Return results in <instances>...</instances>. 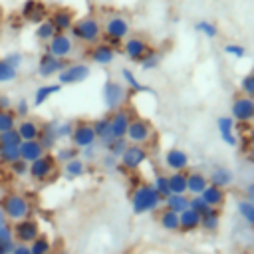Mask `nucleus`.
I'll use <instances>...</instances> for the list:
<instances>
[{
	"mask_svg": "<svg viewBox=\"0 0 254 254\" xmlns=\"http://www.w3.org/2000/svg\"><path fill=\"white\" fill-rule=\"evenodd\" d=\"M129 202H131L133 214L143 216V214H149V212L159 210L163 206V196L153 189L151 183H141V185H137L131 190Z\"/></svg>",
	"mask_w": 254,
	"mask_h": 254,
	"instance_id": "nucleus-1",
	"label": "nucleus"
},
{
	"mask_svg": "<svg viewBox=\"0 0 254 254\" xmlns=\"http://www.w3.org/2000/svg\"><path fill=\"white\" fill-rule=\"evenodd\" d=\"M69 36L73 42H79V44H85V46H93L97 42H101L103 38V24L95 18V16H81V18H75L71 30H69Z\"/></svg>",
	"mask_w": 254,
	"mask_h": 254,
	"instance_id": "nucleus-2",
	"label": "nucleus"
},
{
	"mask_svg": "<svg viewBox=\"0 0 254 254\" xmlns=\"http://www.w3.org/2000/svg\"><path fill=\"white\" fill-rule=\"evenodd\" d=\"M0 208L4 210L8 222H18L32 216V202L22 192H6L0 196Z\"/></svg>",
	"mask_w": 254,
	"mask_h": 254,
	"instance_id": "nucleus-3",
	"label": "nucleus"
},
{
	"mask_svg": "<svg viewBox=\"0 0 254 254\" xmlns=\"http://www.w3.org/2000/svg\"><path fill=\"white\" fill-rule=\"evenodd\" d=\"M131 36V22L121 14H111L103 22V38L113 48H119L125 38Z\"/></svg>",
	"mask_w": 254,
	"mask_h": 254,
	"instance_id": "nucleus-4",
	"label": "nucleus"
},
{
	"mask_svg": "<svg viewBox=\"0 0 254 254\" xmlns=\"http://www.w3.org/2000/svg\"><path fill=\"white\" fill-rule=\"evenodd\" d=\"M101 99L107 111H115L127 101V87L119 79H105L101 87Z\"/></svg>",
	"mask_w": 254,
	"mask_h": 254,
	"instance_id": "nucleus-5",
	"label": "nucleus"
},
{
	"mask_svg": "<svg viewBox=\"0 0 254 254\" xmlns=\"http://www.w3.org/2000/svg\"><path fill=\"white\" fill-rule=\"evenodd\" d=\"M58 171V163H56V157L54 153H44L40 159L32 161L30 167H28V177L34 181V183H48Z\"/></svg>",
	"mask_w": 254,
	"mask_h": 254,
	"instance_id": "nucleus-6",
	"label": "nucleus"
},
{
	"mask_svg": "<svg viewBox=\"0 0 254 254\" xmlns=\"http://www.w3.org/2000/svg\"><path fill=\"white\" fill-rule=\"evenodd\" d=\"M89 75H91L89 64L71 62V64H65V67L56 77H58V83H62V85H77V83H83Z\"/></svg>",
	"mask_w": 254,
	"mask_h": 254,
	"instance_id": "nucleus-7",
	"label": "nucleus"
},
{
	"mask_svg": "<svg viewBox=\"0 0 254 254\" xmlns=\"http://www.w3.org/2000/svg\"><path fill=\"white\" fill-rule=\"evenodd\" d=\"M149 50H151V44H149L143 36H129V38H125L123 44H121L123 56H125L129 62H133V64H141L143 58L149 54Z\"/></svg>",
	"mask_w": 254,
	"mask_h": 254,
	"instance_id": "nucleus-8",
	"label": "nucleus"
},
{
	"mask_svg": "<svg viewBox=\"0 0 254 254\" xmlns=\"http://www.w3.org/2000/svg\"><path fill=\"white\" fill-rule=\"evenodd\" d=\"M151 137H153V125L143 117H133L127 127L125 139L131 145H145L147 141H151Z\"/></svg>",
	"mask_w": 254,
	"mask_h": 254,
	"instance_id": "nucleus-9",
	"label": "nucleus"
},
{
	"mask_svg": "<svg viewBox=\"0 0 254 254\" xmlns=\"http://www.w3.org/2000/svg\"><path fill=\"white\" fill-rule=\"evenodd\" d=\"M149 159V151L145 149V145H131L125 149V153L119 157V165L121 171H137L141 169Z\"/></svg>",
	"mask_w": 254,
	"mask_h": 254,
	"instance_id": "nucleus-10",
	"label": "nucleus"
},
{
	"mask_svg": "<svg viewBox=\"0 0 254 254\" xmlns=\"http://www.w3.org/2000/svg\"><path fill=\"white\" fill-rule=\"evenodd\" d=\"M12 234H14V240L18 244H30L42 230H40V222L32 216L28 218H22L18 222H12Z\"/></svg>",
	"mask_w": 254,
	"mask_h": 254,
	"instance_id": "nucleus-11",
	"label": "nucleus"
},
{
	"mask_svg": "<svg viewBox=\"0 0 254 254\" xmlns=\"http://www.w3.org/2000/svg\"><path fill=\"white\" fill-rule=\"evenodd\" d=\"M230 117L236 123H250L254 121V99L248 95H236L230 103Z\"/></svg>",
	"mask_w": 254,
	"mask_h": 254,
	"instance_id": "nucleus-12",
	"label": "nucleus"
},
{
	"mask_svg": "<svg viewBox=\"0 0 254 254\" xmlns=\"http://www.w3.org/2000/svg\"><path fill=\"white\" fill-rule=\"evenodd\" d=\"M69 141H71V145L77 147V149L95 145V143H97V137H95V131H93V127H91V121H85V119L75 121Z\"/></svg>",
	"mask_w": 254,
	"mask_h": 254,
	"instance_id": "nucleus-13",
	"label": "nucleus"
},
{
	"mask_svg": "<svg viewBox=\"0 0 254 254\" xmlns=\"http://www.w3.org/2000/svg\"><path fill=\"white\" fill-rule=\"evenodd\" d=\"M65 64H67L65 60H60V58H56V56L44 52V54H40V58H38L36 73H38L40 77H44V79H50V77H56V75L65 67Z\"/></svg>",
	"mask_w": 254,
	"mask_h": 254,
	"instance_id": "nucleus-14",
	"label": "nucleus"
},
{
	"mask_svg": "<svg viewBox=\"0 0 254 254\" xmlns=\"http://www.w3.org/2000/svg\"><path fill=\"white\" fill-rule=\"evenodd\" d=\"M73 40L69 34H64V32H58L48 44H46V52L60 58V60H67L71 54H73Z\"/></svg>",
	"mask_w": 254,
	"mask_h": 254,
	"instance_id": "nucleus-15",
	"label": "nucleus"
},
{
	"mask_svg": "<svg viewBox=\"0 0 254 254\" xmlns=\"http://www.w3.org/2000/svg\"><path fill=\"white\" fill-rule=\"evenodd\" d=\"M87 56H89V60H91L95 65L105 67V65H111V64L115 62V58H117V48H113L111 44H107L105 40H101V42H97V44H93V46L89 48Z\"/></svg>",
	"mask_w": 254,
	"mask_h": 254,
	"instance_id": "nucleus-16",
	"label": "nucleus"
},
{
	"mask_svg": "<svg viewBox=\"0 0 254 254\" xmlns=\"http://www.w3.org/2000/svg\"><path fill=\"white\" fill-rule=\"evenodd\" d=\"M163 165L165 169H169L171 173L173 171H187L189 165H190V157L185 149L181 147H171L163 153Z\"/></svg>",
	"mask_w": 254,
	"mask_h": 254,
	"instance_id": "nucleus-17",
	"label": "nucleus"
},
{
	"mask_svg": "<svg viewBox=\"0 0 254 254\" xmlns=\"http://www.w3.org/2000/svg\"><path fill=\"white\" fill-rule=\"evenodd\" d=\"M20 14L26 22L38 26L40 22H44L50 14H48V6L42 2V0H24L22 8H20Z\"/></svg>",
	"mask_w": 254,
	"mask_h": 254,
	"instance_id": "nucleus-18",
	"label": "nucleus"
},
{
	"mask_svg": "<svg viewBox=\"0 0 254 254\" xmlns=\"http://www.w3.org/2000/svg\"><path fill=\"white\" fill-rule=\"evenodd\" d=\"M48 20L54 24L56 32L69 34V30H71V26H73V22H75V14H73L71 8H67V6H60V8H56V10L48 16Z\"/></svg>",
	"mask_w": 254,
	"mask_h": 254,
	"instance_id": "nucleus-19",
	"label": "nucleus"
},
{
	"mask_svg": "<svg viewBox=\"0 0 254 254\" xmlns=\"http://www.w3.org/2000/svg\"><path fill=\"white\" fill-rule=\"evenodd\" d=\"M107 117H109V127H111L113 137H125L127 127H129V123H131V119H133L131 111L125 109V107H119V109H115V111H109Z\"/></svg>",
	"mask_w": 254,
	"mask_h": 254,
	"instance_id": "nucleus-20",
	"label": "nucleus"
},
{
	"mask_svg": "<svg viewBox=\"0 0 254 254\" xmlns=\"http://www.w3.org/2000/svg\"><path fill=\"white\" fill-rule=\"evenodd\" d=\"M234 119L230 115H220L216 119V129H218V135L222 139L224 145L228 147H236L238 145V137H236V129H234Z\"/></svg>",
	"mask_w": 254,
	"mask_h": 254,
	"instance_id": "nucleus-21",
	"label": "nucleus"
},
{
	"mask_svg": "<svg viewBox=\"0 0 254 254\" xmlns=\"http://www.w3.org/2000/svg\"><path fill=\"white\" fill-rule=\"evenodd\" d=\"M206 177H208V185H214L220 189H226L234 183V173L224 165H214Z\"/></svg>",
	"mask_w": 254,
	"mask_h": 254,
	"instance_id": "nucleus-22",
	"label": "nucleus"
},
{
	"mask_svg": "<svg viewBox=\"0 0 254 254\" xmlns=\"http://www.w3.org/2000/svg\"><path fill=\"white\" fill-rule=\"evenodd\" d=\"M62 83H42V85H38L36 87V91H34V97H32V107H40V105H44V103H48L56 93H60L62 91Z\"/></svg>",
	"mask_w": 254,
	"mask_h": 254,
	"instance_id": "nucleus-23",
	"label": "nucleus"
},
{
	"mask_svg": "<svg viewBox=\"0 0 254 254\" xmlns=\"http://www.w3.org/2000/svg\"><path fill=\"white\" fill-rule=\"evenodd\" d=\"M91 127H93V131H95V137H97V145L99 147H107L115 137H113V133H111V127H109V117L105 115V117H97V119H93L91 121Z\"/></svg>",
	"mask_w": 254,
	"mask_h": 254,
	"instance_id": "nucleus-24",
	"label": "nucleus"
},
{
	"mask_svg": "<svg viewBox=\"0 0 254 254\" xmlns=\"http://www.w3.org/2000/svg\"><path fill=\"white\" fill-rule=\"evenodd\" d=\"M200 230V214L194 212L192 208H187L179 214V232L183 234H190Z\"/></svg>",
	"mask_w": 254,
	"mask_h": 254,
	"instance_id": "nucleus-25",
	"label": "nucleus"
},
{
	"mask_svg": "<svg viewBox=\"0 0 254 254\" xmlns=\"http://www.w3.org/2000/svg\"><path fill=\"white\" fill-rule=\"evenodd\" d=\"M85 173H87V163L81 157H75V159H71V161L62 165V175L67 181H75V179L83 177Z\"/></svg>",
	"mask_w": 254,
	"mask_h": 254,
	"instance_id": "nucleus-26",
	"label": "nucleus"
},
{
	"mask_svg": "<svg viewBox=\"0 0 254 254\" xmlns=\"http://www.w3.org/2000/svg\"><path fill=\"white\" fill-rule=\"evenodd\" d=\"M208 187V177L200 171H190L187 173V194L189 196H194V194H200L204 189Z\"/></svg>",
	"mask_w": 254,
	"mask_h": 254,
	"instance_id": "nucleus-27",
	"label": "nucleus"
},
{
	"mask_svg": "<svg viewBox=\"0 0 254 254\" xmlns=\"http://www.w3.org/2000/svg\"><path fill=\"white\" fill-rule=\"evenodd\" d=\"M38 141L40 145L44 147L46 153H52L58 145V139H56V133H54V119L52 121H46L40 125V135H38Z\"/></svg>",
	"mask_w": 254,
	"mask_h": 254,
	"instance_id": "nucleus-28",
	"label": "nucleus"
},
{
	"mask_svg": "<svg viewBox=\"0 0 254 254\" xmlns=\"http://www.w3.org/2000/svg\"><path fill=\"white\" fill-rule=\"evenodd\" d=\"M20 159L22 161H26V163H32V161H36V159H40L46 151H44V147L40 145V141L38 139H32V141H22L20 143Z\"/></svg>",
	"mask_w": 254,
	"mask_h": 254,
	"instance_id": "nucleus-29",
	"label": "nucleus"
},
{
	"mask_svg": "<svg viewBox=\"0 0 254 254\" xmlns=\"http://www.w3.org/2000/svg\"><path fill=\"white\" fill-rule=\"evenodd\" d=\"M16 131L22 137V141H32V139H38L40 135V123L30 117H24V119H18Z\"/></svg>",
	"mask_w": 254,
	"mask_h": 254,
	"instance_id": "nucleus-30",
	"label": "nucleus"
},
{
	"mask_svg": "<svg viewBox=\"0 0 254 254\" xmlns=\"http://www.w3.org/2000/svg\"><path fill=\"white\" fill-rule=\"evenodd\" d=\"M200 196H202L204 202H206L208 206H212V208H220V206L226 202V190L220 189V187H214V185H208V187L200 192Z\"/></svg>",
	"mask_w": 254,
	"mask_h": 254,
	"instance_id": "nucleus-31",
	"label": "nucleus"
},
{
	"mask_svg": "<svg viewBox=\"0 0 254 254\" xmlns=\"http://www.w3.org/2000/svg\"><path fill=\"white\" fill-rule=\"evenodd\" d=\"M220 228V208H210L206 214L200 216V230L206 234H216Z\"/></svg>",
	"mask_w": 254,
	"mask_h": 254,
	"instance_id": "nucleus-32",
	"label": "nucleus"
},
{
	"mask_svg": "<svg viewBox=\"0 0 254 254\" xmlns=\"http://www.w3.org/2000/svg\"><path fill=\"white\" fill-rule=\"evenodd\" d=\"M189 200H190L189 194H173V192H171L169 196L163 198V204H165V208H169V210L181 214L183 210L189 208Z\"/></svg>",
	"mask_w": 254,
	"mask_h": 254,
	"instance_id": "nucleus-33",
	"label": "nucleus"
},
{
	"mask_svg": "<svg viewBox=\"0 0 254 254\" xmlns=\"http://www.w3.org/2000/svg\"><path fill=\"white\" fill-rule=\"evenodd\" d=\"M169 189L173 194H187V171L169 173Z\"/></svg>",
	"mask_w": 254,
	"mask_h": 254,
	"instance_id": "nucleus-34",
	"label": "nucleus"
},
{
	"mask_svg": "<svg viewBox=\"0 0 254 254\" xmlns=\"http://www.w3.org/2000/svg\"><path fill=\"white\" fill-rule=\"evenodd\" d=\"M159 226L165 232H179V214L169 208H163L159 214Z\"/></svg>",
	"mask_w": 254,
	"mask_h": 254,
	"instance_id": "nucleus-35",
	"label": "nucleus"
},
{
	"mask_svg": "<svg viewBox=\"0 0 254 254\" xmlns=\"http://www.w3.org/2000/svg\"><path fill=\"white\" fill-rule=\"evenodd\" d=\"M236 212H238L240 220H242L246 226L254 228V204H252L250 200H246V198L236 200Z\"/></svg>",
	"mask_w": 254,
	"mask_h": 254,
	"instance_id": "nucleus-36",
	"label": "nucleus"
},
{
	"mask_svg": "<svg viewBox=\"0 0 254 254\" xmlns=\"http://www.w3.org/2000/svg\"><path fill=\"white\" fill-rule=\"evenodd\" d=\"M121 83H123L127 89L135 91V93L147 91V87H145V85L139 81V77L135 75V71H131L129 67H123V69H121Z\"/></svg>",
	"mask_w": 254,
	"mask_h": 254,
	"instance_id": "nucleus-37",
	"label": "nucleus"
},
{
	"mask_svg": "<svg viewBox=\"0 0 254 254\" xmlns=\"http://www.w3.org/2000/svg\"><path fill=\"white\" fill-rule=\"evenodd\" d=\"M58 32H56V28H54V24L46 18L44 22H40L38 26H36V30H34V36H36V40L38 42H44V44H48L54 36H56Z\"/></svg>",
	"mask_w": 254,
	"mask_h": 254,
	"instance_id": "nucleus-38",
	"label": "nucleus"
},
{
	"mask_svg": "<svg viewBox=\"0 0 254 254\" xmlns=\"http://www.w3.org/2000/svg\"><path fill=\"white\" fill-rule=\"evenodd\" d=\"M14 246H16V240L12 234V226L10 224L0 226V254H10Z\"/></svg>",
	"mask_w": 254,
	"mask_h": 254,
	"instance_id": "nucleus-39",
	"label": "nucleus"
},
{
	"mask_svg": "<svg viewBox=\"0 0 254 254\" xmlns=\"http://www.w3.org/2000/svg\"><path fill=\"white\" fill-rule=\"evenodd\" d=\"M71 131H73V121H69V119H54V133H56L58 141L69 139Z\"/></svg>",
	"mask_w": 254,
	"mask_h": 254,
	"instance_id": "nucleus-40",
	"label": "nucleus"
},
{
	"mask_svg": "<svg viewBox=\"0 0 254 254\" xmlns=\"http://www.w3.org/2000/svg\"><path fill=\"white\" fill-rule=\"evenodd\" d=\"M54 157H56V163H58V165H64V163H67V161L79 157V149L73 147L71 143H69V145H64V147H56Z\"/></svg>",
	"mask_w": 254,
	"mask_h": 254,
	"instance_id": "nucleus-41",
	"label": "nucleus"
},
{
	"mask_svg": "<svg viewBox=\"0 0 254 254\" xmlns=\"http://www.w3.org/2000/svg\"><path fill=\"white\" fill-rule=\"evenodd\" d=\"M28 246H30V252H32V254H46V252L52 250V240H50L48 234L40 232Z\"/></svg>",
	"mask_w": 254,
	"mask_h": 254,
	"instance_id": "nucleus-42",
	"label": "nucleus"
},
{
	"mask_svg": "<svg viewBox=\"0 0 254 254\" xmlns=\"http://www.w3.org/2000/svg\"><path fill=\"white\" fill-rule=\"evenodd\" d=\"M194 30H196L198 34H202L206 40H214V38L218 36V28H216V24L210 22V20H198V22H194Z\"/></svg>",
	"mask_w": 254,
	"mask_h": 254,
	"instance_id": "nucleus-43",
	"label": "nucleus"
},
{
	"mask_svg": "<svg viewBox=\"0 0 254 254\" xmlns=\"http://www.w3.org/2000/svg\"><path fill=\"white\" fill-rule=\"evenodd\" d=\"M161 62H163V54L159 52V50H155V48H151L149 50V54L143 58V62L139 64L145 71H149V69H157L159 65H161Z\"/></svg>",
	"mask_w": 254,
	"mask_h": 254,
	"instance_id": "nucleus-44",
	"label": "nucleus"
},
{
	"mask_svg": "<svg viewBox=\"0 0 254 254\" xmlns=\"http://www.w3.org/2000/svg\"><path fill=\"white\" fill-rule=\"evenodd\" d=\"M151 185H153V189H155L163 198L171 194V189H169V175H167V173H157V175L153 177Z\"/></svg>",
	"mask_w": 254,
	"mask_h": 254,
	"instance_id": "nucleus-45",
	"label": "nucleus"
},
{
	"mask_svg": "<svg viewBox=\"0 0 254 254\" xmlns=\"http://www.w3.org/2000/svg\"><path fill=\"white\" fill-rule=\"evenodd\" d=\"M20 159V149L18 147H12V145H0V163L4 167L12 165L14 161Z\"/></svg>",
	"mask_w": 254,
	"mask_h": 254,
	"instance_id": "nucleus-46",
	"label": "nucleus"
},
{
	"mask_svg": "<svg viewBox=\"0 0 254 254\" xmlns=\"http://www.w3.org/2000/svg\"><path fill=\"white\" fill-rule=\"evenodd\" d=\"M129 147V141L125 139V137H115L107 147H105V153H109V155H113V157H121L123 153H125V149Z\"/></svg>",
	"mask_w": 254,
	"mask_h": 254,
	"instance_id": "nucleus-47",
	"label": "nucleus"
},
{
	"mask_svg": "<svg viewBox=\"0 0 254 254\" xmlns=\"http://www.w3.org/2000/svg\"><path fill=\"white\" fill-rule=\"evenodd\" d=\"M238 89H240L242 95H248V97L254 99V69L248 71V73H244V75L240 77V81H238Z\"/></svg>",
	"mask_w": 254,
	"mask_h": 254,
	"instance_id": "nucleus-48",
	"label": "nucleus"
},
{
	"mask_svg": "<svg viewBox=\"0 0 254 254\" xmlns=\"http://www.w3.org/2000/svg\"><path fill=\"white\" fill-rule=\"evenodd\" d=\"M16 125H18V117H16V113L12 109L0 111V133L10 131V129H16Z\"/></svg>",
	"mask_w": 254,
	"mask_h": 254,
	"instance_id": "nucleus-49",
	"label": "nucleus"
},
{
	"mask_svg": "<svg viewBox=\"0 0 254 254\" xmlns=\"http://www.w3.org/2000/svg\"><path fill=\"white\" fill-rule=\"evenodd\" d=\"M16 77H18V69L12 67V65H8L4 62V58H0V83H10Z\"/></svg>",
	"mask_w": 254,
	"mask_h": 254,
	"instance_id": "nucleus-50",
	"label": "nucleus"
},
{
	"mask_svg": "<svg viewBox=\"0 0 254 254\" xmlns=\"http://www.w3.org/2000/svg\"><path fill=\"white\" fill-rule=\"evenodd\" d=\"M222 52H224L226 56H230V58H234V60H242V58H246V48H244L242 44H236V42H230V44H224V48H222Z\"/></svg>",
	"mask_w": 254,
	"mask_h": 254,
	"instance_id": "nucleus-51",
	"label": "nucleus"
},
{
	"mask_svg": "<svg viewBox=\"0 0 254 254\" xmlns=\"http://www.w3.org/2000/svg\"><path fill=\"white\" fill-rule=\"evenodd\" d=\"M30 109H32V103H30L26 97H20V99H18V101H14V105H12V111L16 113V117H18V119L28 117V115H30Z\"/></svg>",
	"mask_w": 254,
	"mask_h": 254,
	"instance_id": "nucleus-52",
	"label": "nucleus"
},
{
	"mask_svg": "<svg viewBox=\"0 0 254 254\" xmlns=\"http://www.w3.org/2000/svg\"><path fill=\"white\" fill-rule=\"evenodd\" d=\"M189 208H192L194 212H198V214L202 216V214H206L212 206H208L200 194H194V196H190V200H189Z\"/></svg>",
	"mask_w": 254,
	"mask_h": 254,
	"instance_id": "nucleus-53",
	"label": "nucleus"
},
{
	"mask_svg": "<svg viewBox=\"0 0 254 254\" xmlns=\"http://www.w3.org/2000/svg\"><path fill=\"white\" fill-rule=\"evenodd\" d=\"M22 143V137L18 135L16 129H10V131H4L0 133V145H12V147H20Z\"/></svg>",
	"mask_w": 254,
	"mask_h": 254,
	"instance_id": "nucleus-54",
	"label": "nucleus"
},
{
	"mask_svg": "<svg viewBox=\"0 0 254 254\" xmlns=\"http://www.w3.org/2000/svg\"><path fill=\"white\" fill-rule=\"evenodd\" d=\"M28 167H30V163H26V161L18 159V161H14L12 165H8V171H10L14 177L24 179V177H28Z\"/></svg>",
	"mask_w": 254,
	"mask_h": 254,
	"instance_id": "nucleus-55",
	"label": "nucleus"
},
{
	"mask_svg": "<svg viewBox=\"0 0 254 254\" xmlns=\"http://www.w3.org/2000/svg\"><path fill=\"white\" fill-rule=\"evenodd\" d=\"M99 161H101V167H103L105 171H121L119 159H117V157H113V155H109V153H105Z\"/></svg>",
	"mask_w": 254,
	"mask_h": 254,
	"instance_id": "nucleus-56",
	"label": "nucleus"
},
{
	"mask_svg": "<svg viewBox=\"0 0 254 254\" xmlns=\"http://www.w3.org/2000/svg\"><path fill=\"white\" fill-rule=\"evenodd\" d=\"M79 157H81L85 163H91V161H95V159L99 157V151H97V143H95V145H89V147H83V149H79Z\"/></svg>",
	"mask_w": 254,
	"mask_h": 254,
	"instance_id": "nucleus-57",
	"label": "nucleus"
},
{
	"mask_svg": "<svg viewBox=\"0 0 254 254\" xmlns=\"http://www.w3.org/2000/svg\"><path fill=\"white\" fill-rule=\"evenodd\" d=\"M4 62H6L8 65H12V67L20 69V65L24 64V56H22L20 52H8V54L4 56Z\"/></svg>",
	"mask_w": 254,
	"mask_h": 254,
	"instance_id": "nucleus-58",
	"label": "nucleus"
},
{
	"mask_svg": "<svg viewBox=\"0 0 254 254\" xmlns=\"http://www.w3.org/2000/svg\"><path fill=\"white\" fill-rule=\"evenodd\" d=\"M12 105H14L12 97L8 93H0V111H8V109H12Z\"/></svg>",
	"mask_w": 254,
	"mask_h": 254,
	"instance_id": "nucleus-59",
	"label": "nucleus"
},
{
	"mask_svg": "<svg viewBox=\"0 0 254 254\" xmlns=\"http://www.w3.org/2000/svg\"><path fill=\"white\" fill-rule=\"evenodd\" d=\"M242 198H246V200H250L252 204H254V181H250L248 185H244V189H242Z\"/></svg>",
	"mask_w": 254,
	"mask_h": 254,
	"instance_id": "nucleus-60",
	"label": "nucleus"
},
{
	"mask_svg": "<svg viewBox=\"0 0 254 254\" xmlns=\"http://www.w3.org/2000/svg\"><path fill=\"white\" fill-rule=\"evenodd\" d=\"M10 254H32V252H30V246H28V244H18V242H16V246L12 248Z\"/></svg>",
	"mask_w": 254,
	"mask_h": 254,
	"instance_id": "nucleus-61",
	"label": "nucleus"
},
{
	"mask_svg": "<svg viewBox=\"0 0 254 254\" xmlns=\"http://www.w3.org/2000/svg\"><path fill=\"white\" fill-rule=\"evenodd\" d=\"M4 224H8V218H6V214H4V210L0 208V226H4Z\"/></svg>",
	"mask_w": 254,
	"mask_h": 254,
	"instance_id": "nucleus-62",
	"label": "nucleus"
},
{
	"mask_svg": "<svg viewBox=\"0 0 254 254\" xmlns=\"http://www.w3.org/2000/svg\"><path fill=\"white\" fill-rule=\"evenodd\" d=\"M2 175H4V165L0 163V183H2Z\"/></svg>",
	"mask_w": 254,
	"mask_h": 254,
	"instance_id": "nucleus-63",
	"label": "nucleus"
},
{
	"mask_svg": "<svg viewBox=\"0 0 254 254\" xmlns=\"http://www.w3.org/2000/svg\"><path fill=\"white\" fill-rule=\"evenodd\" d=\"M46 254H58V252H54V250H50V252H46Z\"/></svg>",
	"mask_w": 254,
	"mask_h": 254,
	"instance_id": "nucleus-64",
	"label": "nucleus"
}]
</instances>
